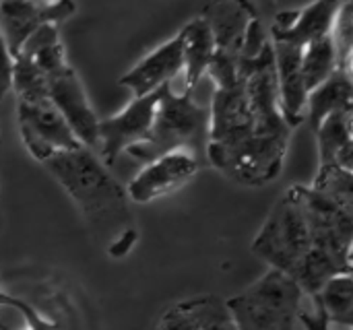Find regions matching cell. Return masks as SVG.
<instances>
[{"label": "cell", "mask_w": 353, "mask_h": 330, "mask_svg": "<svg viewBox=\"0 0 353 330\" xmlns=\"http://www.w3.org/2000/svg\"><path fill=\"white\" fill-rule=\"evenodd\" d=\"M290 138L269 41L240 58L230 85L211 91L207 161L238 184L263 186L281 174Z\"/></svg>", "instance_id": "1"}, {"label": "cell", "mask_w": 353, "mask_h": 330, "mask_svg": "<svg viewBox=\"0 0 353 330\" xmlns=\"http://www.w3.org/2000/svg\"><path fill=\"white\" fill-rule=\"evenodd\" d=\"M43 165L77 203L89 225L108 236V248L128 234H134L130 227L126 192L95 151L79 147L48 159Z\"/></svg>", "instance_id": "2"}, {"label": "cell", "mask_w": 353, "mask_h": 330, "mask_svg": "<svg viewBox=\"0 0 353 330\" xmlns=\"http://www.w3.org/2000/svg\"><path fill=\"white\" fill-rule=\"evenodd\" d=\"M196 89L176 93L172 85L163 87L149 138L128 149V155L141 163H149L176 151L190 153L199 161L207 157L209 101H203L196 95Z\"/></svg>", "instance_id": "3"}, {"label": "cell", "mask_w": 353, "mask_h": 330, "mask_svg": "<svg viewBox=\"0 0 353 330\" xmlns=\"http://www.w3.org/2000/svg\"><path fill=\"white\" fill-rule=\"evenodd\" d=\"M252 252L273 271L283 273L292 281L312 260V236L296 192V184L269 211L259 236L252 242Z\"/></svg>", "instance_id": "4"}, {"label": "cell", "mask_w": 353, "mask_h": 330, "mask_svg": "<svg viewBox=\"0 0 353 330\" xmlns=\"http://www.w3.org/2000/svg\"><path fill=\"white\" fill-rule=\"evenodd\" d=\"M302 302V289L283 273L269 269L225 306L236 330H296Z\"/></svg>", "instance_id": "5"}, {"label": "cell", "mask_w": 353, "mask_h": 330, "mask_svg": "<svg viewBox=\"0 0 353 330\" xmlns=\"http://www.w3.org/2000/svg\"><path fill=\"white\" fill-rule=\"evenodd\" d=\"M17 126L25 149L41 163L83 147L50 99L17 101Z\"/></svg>", "instance_id": "6"}, {"label": "cell", "mask_w": 353, "mask_h": 330, "mask_svg": "<svg viewBox=\"0 0 353 330\" xmlns=\"http://www.w3.org/2000/svg\"><path fill=\"white\" fill-rule=\"evenodd\" d=\"M161 93L163 87L145 97H132L122 112L99 120L97 149L105 165H112L122 151H128L149 138Z\"/></svg>", "instance_id": "7"}, {"label": "cell", "mask_w": 353, "mask_h": 330, "mask_svg": "<svg viewBox=\"0 0 353 330\" xmlns=\"http://www.w3.org/2000/svg\"><path fill=\"white\" fill-rule=\"evenodd\" d=\"M48 99L64 118L77 141L87 149H97V126L99 118L95 116L85 87L77 70L66 64L48 79Z\"/></svg>", "instance_id": "8"}, {"label": "cell", "mask_w": 353, "mask_h": 330, "mask_svg": "<svg viewBox=\"0 0 353 330\" xmlns=\"http://www.w3.org/2000/svg\"><path fill=\"white\" fill-rule=\"evenodd\" d=\"M199 167L201 161L190 153L176 151V153L161 155L145 163V167L130 180L126 188V196L139 205L153 203L186 186L199 174Z\"/></svg>", "instance_id": "9"}, {"label": "cell", "mask_w": 353, "mask_h": 330, "mask_svg": "<svg viewBox=\"0 0 353 330\" xmlns=\"http://www.w3.org/2000/svg\"><path fill=\"white\" fill-rule=\"evenodd\" d=\"M77 10L72 2H0V33L14 58L43 25H60Z\"/></svg>", "instance_id": "10"}, {"label": "cell", "mask_w": 353, "mask_h": 330, "mask_svg": "<svg viewBox=\"0 0 353 330\" xmlns=\"http://www.w3.org/2000/svg\"><path fill=\"white\" fill-rule=\"evenodd\" d=\"M182 68V39L178 33L172 39L163 41L159 48H155L153 52H149L143 60H139L120 79V85L130 89L132 97H145L149 93L159 91L161 87L172 85V81L178 76Z\"/></svg>", "instance_id": "11"}, {"label": "cell", "mask_w": 353, "mask_h": 330, "mask_svg": "<svg viewBox=\"0 0 353 330\" xmlns=\"http://www.w3.org/2000/svg\"><path fill=\"white\" fill-rule=\"evenodd\" d=\"M201 17L211 27L215 50L240 56L246 31L256 17V10L248 2H213L203 8Z\"/></svg>", "instance_id": "12"}, {"label": "cell", "mask_w": 353, "mask_h": 330, "mask_svg": "<svg viewBox=\"0 0 353 330\" xmlns=\"http://www.w3.org/2000/svg\"><path fill=\"white\" fill-rule=\"evenodd\" d=\"M182 60H184V89H196L207 79V68L215 52V39L207 21L199 14L186 23L180 31Z\"/></svg>", "instance_id": "13"}, {"label": "cell", "mask_w": 353, "mask_h": 330, "mask_svg": "<svg viewBox=\"0 0 353 330\" xmlns=\"http://www.w3.org/2000/svg\"><path fill=\"white\" fill-rule=\"evenodd\" d=\"M319 167H343L353 172V110L331 114L316 130Z\"/></svg>", "instance_id": "14"}, {"label": "cell", "mask_w": 353, "mask_h": 330, "mask_svg": "<svg viewBox=\"0 0 353 330\" xmlns=\"http://www.w3.org/2000/svg\"><path fill=\"white\" fill-rule=\"evenodd\" d=\"M350 110H353L352 72L337 68L325 83H321L316 89L308 93L304 118L308 120L314 132L331 114L350 112Z\"/></svg>", "instance_id": "15"}, {"label": "cell", "mask_w": 353, "mask_h": 330, "mask_svg": "<svg viewBox=\"0 0 353 330\" xmlns=\"http://www.w3.org/2000/svg\"><path fill=\"white\" fill-rule=\"evenodd\" d=\"M327 316L329 324L343 329L353 327V277L337 275L323 285V289L310 298Z\"/></svg>", "instance_id": "16"}, {"label": "cell", "mask_w": 353, "mask_h": 330, "mask_svg": "<svg viewBox=\"0 0 353 330\" xmlns=\"http://www.w3.org/2000/svg\"><path fill=\"white\" fill-rule=\"evenodd\" d=\"M337 68L339 64H337L333 41H331V33L310 41L302 50V81H304L306 93L316 89L321 83H325Z\"/></svg>", "instance_id": "17"}, {"label": "cell", "mask_w": 353, "mask_h": 330, "mask_svg": "<svg viewBox=\"0 0 353 330\" xmlns=\"http://www.w3.org/2000/svg\"><path fill=\"white\" fill-rule=\"evenodd\" d=\"M321 196L353 211V172L343 167H319V174L310 186Z\"/></svg>", "instance_id": "18"}, {"label": "cell", "mask_w": 353, "mask_h": 330, "mask_svg": "<svg viewBox=\"0 0 353 330\" xmlns=\"http://www.w3.org/2000/svg\"><path fill=\"white\" fill-rule=\"evenodd\" d=\"M331 41L337 54L339 70L352 72L353 62V4L341 2L331 27Z\"/></svg>", "instance_id": "19"}, {"label": "cell", "mask_w": 353, "mask_h": 330, "mask_svg": "<svg viewBox=\"0 0 353 330\" xmlns=\"http://www.w3.org/2000/svg\"><path fill=\"white\" fill-rule=\"evenodd\" d=\"M10 87H12V56L0 33V101L6 97Z\"/></svg>", "instance_id": "20"}, {"label": "cell", "mask_w": 353, "mask_h": 330, "mask_svg": "<svg viewBox=\"0 0 353 330\" xmlns=\"http://www.w3.org/2000/svg\"><path fill=\"white\" fill-rule=\"evenodd\" d=\"M298 324H302L304 330H331L327 316L314 302H312V310H304V308L300 310Z\"/></svg>", "instance_id": "21"}]
</instances>
